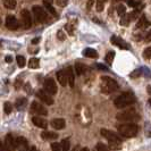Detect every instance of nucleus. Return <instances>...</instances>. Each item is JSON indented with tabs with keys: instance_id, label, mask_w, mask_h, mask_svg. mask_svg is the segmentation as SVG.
<instances>
[{
	"instance_id": "nucleus-41",
	"label": "nucleus",
	"mask_w": 151,
	"mask_h": 151,
	"mask_svg": "<svg viewBox=\"0 0 151 151\" xmlns=\"http://www.w3.org/2000/svg\"><path fill=\"white\" fill-rule=\"evenodd\" d=\"M57 38L59 39L60 41H64V40L66 39V35H65V33H64L63 31H58V32H57Z\"/></svg>"
},
{
	"instance_id": "nucleus-26",
	"label": "nucleus",
	"mask_w": 151,
	"mask_h": 151,
	"mask_svg": "<svg viewBox=\"0 0 151 151\" xmlns=\"http://www.w3.org/2000/svg\"><path fill=\"white\" fill-rule=\"evenodd\" d=\"M39 65H40V60L38 58H31L29 60V67L32 68V69H37L39 68Z\"/></svg>"
},
{
	"instance_id": "nucleus-20",
	"label": "nucleus",
	"mask_w": 151,
	"mask_h": 151,
	"mask_svg": "<svg viewBox=\"0 0 151 151\" xmlns=\"http://www.w3.org/2000/svg\"><path fill=\"white\" fill-rule=\"evenodd\" d=\"M27 106V100L26 98H18L16 100L15 102V107L17 108V110H23V109H25Z\"/></svg>"
},
{
	"instance_id": "nucleus-47",
	"label": "nucleus",
	"mask_w": 151,
	"mask_h": 151,
	"mask_svg": "<svg viewBox=\"0 0 151 151\" xmlns=\"http://www.w3.org/2000/svg\"><path fill=\"white\" fill-rule=\"evenodd\" d=\"M39 42H40V38H35L32 40V43H33V45H37V43H39Z\"/></svg>"
},
{
	"instance_id": "nucleus-30",
	"label": "nucleus",
	"mask_w": 151,
	"mask_h": 151,
	"mask_svg": "<svg viewBox=\"0 0 151 151\" xmlns=\"http://www.w3.org/2000/svg\"><path fill=\"white\" fill-rule=\"evenodd\" d=\"M4 111H5V114H7V115H9V114H12V111H13V106H12V104L10 102H5V105H4Z\"/></svg>"
},
{
	"instance_id": "nucleus-40",
	"label": "nucleus",
	"mask_w": 151,
	"mask_h": 151,
	"mask_svg": "<svg viewBox=\"0 0 151 151\" xmlns=\"http://www.w3.org/2000/svg\"><path fill=\"white\" fill-rule=\"evenodd\" d=\"M56 4L59 7H65L68 4V0H56Z\"/></svg>"
},
{
	"instance_id": "nucleus-23",
	"label": "nucleus",
	"mask_w": 151,
	"mask_h": 151,
	"mask_svg": "<svg viewBox=\"0 0 151 151\" xmlns=\"http://www.w3.org/2000/svg\"><path fill=\"white\" fill-rule=\"evenodd\" d=\"M85 70H86V66L85 65L81 64V63L75 64V72L77 75H83L84 73H85Z\"/></svg>"
},
{
	"instance_id": "nucleus-38",
	"label": "nucleus",
	"mask_w": 151,
	"mask_h": 151,
	"mask_svg": "<svg viewBox=\"0 0 151 151\" xmlns=\"http://www.w3.org/2000/svg\"><path fill=\"white\" fill-rule=\"evenodd\" d=\"M143 57H144V59H150L151 58V47L147 48L143 51Z\"/></svg>"
},
{
	"instance_id": "nucleus-45",
	"label": "nucleus",
	"mask_w": 151,
	"mask_h": 151,
	"mask_svg": "<svg viewBox=\"0 0 151 151\" xmlns=\"http://www.w3.org/2000/svg\"><path fill=\"white\" fill-rule=\"evenodd\" d=\"M97 67H98L99 69H102V70H108V68H107L106 66H104V65H101V64H97Z\"/></svg>"
},
{
	"instance_id": "nucleus-52",
	"label": "nucleus",
	"mask_w": 151,
	"mask_h": 151,
	"mask_svg": "<svg viewBox=\"0 0 151 151\" xmlns=\"http://www.w3.org/2000/svg\"><path fill=\"white\" fill-rule=\"evenodd\" d=\"M149 105L151 106V99H149Z\"/></svg>"
},
{
	"instance_id": "nucleus-34",
	"label": "nucleus",
	"mask_w": 151,
	"mask_h": 151,
	"mask_svg": "<svg viewBox=\"0 0 151 151\" xmlns=\"http://www.w3.org/2000/svg\"><path fill=\"white\" fill-rule=\"evenodd\" d=\"M65 29H66V31L68 32L69 35H73V34H74V25H73V23H68V24H66Z\"/></svg>"
},
{
	"instance_id": "nucleus-18",
	"label": "nucleus",
	"mask_w": 151,
	"mask_h": 151,
	"mask_svg": "<svg viewBox=\"0 0 151 151\" xmlns=\"http://www.w3.org/2000/svg\"><path fill=\"white\" fill-rule=\"evenodd\" d=\"M41 137L45 140H56L58 139V134L56 132H50V131H45L41 133Z\"/></svg>"
},
{
	"instance_id": "nucleus-29",
	"label": "nucleus",
	"mask_w": 151,
	"mask_h": 151,
	"mask_svg": "<svg viewBox=\"0 0 151 151\" xmlns=\"http://www.w3.org/2000/svg\"><path fill=\"white\" fill-rule=\"evenodd\" d=\"M69 147H70L69 140L68 139H64L63 142H61V149H63V151H69Z\"/></svg>"
},
{
	"instance_id": "nucleus-25",
	"label": "nucleus",
	"mask_w": 151,
	"mask_h": 151,
	"mask_svg": "<svg viewBox=\"0 0 151 151\" xmlns=\"http://www.w3.org/2000/svg\"><path fill=\"white\" fill-rule=\"evenodd\" d=\"M43 5H45V7L47 8V10H48V12H49L51 15H52V16H57V13H56L55 8L51 6V4H50L48 0H45V1H43Z\"/></svg>"
},
{
	"instance_id": "nucleus-5",
	"label": "nucleus",
	"mask_w": 151,
	"mask_h": 151,
	"mask_svg": "<svg viewBox=\"0 0 151 151\" xmlns=\"http://www.w3.org/2000/svg\"><path fill=\"white\" fill-rule=\"evenodd\" d=\"M32 10H33V13H34V15H35V18L38 19L39 23H45L49 19L47 12H45L41 6H33Z\"/></svg>"
},
{
	"instance_id": "nucleus-46",
	"label": "nucleus",
	"mask_w": 151,
	"mask_h": 151,
	"mask_svg": "<svg viewBox=\"0 0 151 151\" xmlns=\"http://www.w3.org/2000/svg\"><path fill=\"white\" fill-rule=\"evenodd\" d=\"M5 60H6V63H12V61H13V58H12V56H6Z\"/></svg>"
},
{
	"instance_id": "nucleus-48",
	"label": "nucleus",
	"mask_w": 151,
	"mask_h": 151,
	"mask_svg": "<svg viewBox=\"0 0 151 151\" xmlns=\"http://www.w3.org/2000/svg\"><path fill=\"white\" fill-rule=\"evenodd\" d=\"M0 151H5V144H2L1 140H0Z\"/></svg>"
},
{
	"instance_id": "nucleus-16",
	"label": "nucleus",
	"mask_w": 151,
	"mask_h": 151,
	"mask_svg": "<svg viewBox=\"0 0 151 151\" xmlns=\"http://www.w3.org/2000/svg\"><path fill=\"white\" fill-rule=\"evenodd\" d=\"M57 80H58V82L60 83L61 86H66L68 83L66 70H59V72H57Z\"/></svg>"
},
{
	"instance_id": "nucleus-35",
	"label": "nucleus",
	"mask_w": 151,
	"mask_h": 151,
	"mask_svg": "<svg viewBox=\"0 0 151 151\" xmlns=\"http://www.w3.org/2000/svg\"><path fill=\"white\" fill-rule=\"evenodd\" d=\"M97 150L98 151H110V149H109L107 145H105L104 143H98L97 144Z\"/></svg>"
},
{
	"instance_id": "nucleus-15",
	"label": "nucleus",
	"mask_w": 151,
	"mask_h": 151,
	"mask_svg": "<svg viewBox=\"0 0 151 151\" xmlns=\"http://www.w3.org/2000/svg\"><path fill=\"white\" fill-rule=\"evenodd\" d=\"M32 122L37 127H40V129H47L48 127V122L43 118H41V117H39V116H34L32 118Z\"/></svg>"
},
{
	"instance_id": "nucleus-50",
	"label": "nucleus",
	"mask_w": 151,
	"mask_h": 151,
	"mask_svg": "<svg viewBox=\"0 0 151 151\" xmlns=\"http://www.w3.org/2000/svg\"><path fill=\"white\" fill-rule=\"evenodd\" d=\"M147 91H148V93H150V94H151V86H150V85L147 88Z\"/></svg>"
},
{
	"instance_id": "nucleus-37",
	"label": "nucleus",
	"mask_w": 151,
	"mask_h": 151,
	"mask_svg": "<svg viewBox=\"0 0 151 151\" xmlns=\"http://www.w3.org/2000/svg\"><path fill=\"white\" fill-rule=\"evenodd\" d=\"M104 5H105V0H97V10L102 12L104 10Z\"/></svg>"
},
{
	"instance_id": "nucleus-12",
	"label": "nucleus",
	"mask_w": 151,
	"mask_h": 151,
	"mask_svg": "<svg viewBox=\"0 0 151 151\" xmlns=\"http://www.w3.org/2000/svg\"><path fill=\"white\" fill-rule=\"evenodd\" d=\"M6 26H7L9 30L15 31L19 27V23H18V19L16 18L15 16L13 15H8L7 18H6Z\"/></svg>"
},
{
	"instance_id": "nucleus-11",
	"label": "nucleus",
	"mask_w": 151,
	"mask_h": 151,
	"mask_svg": "<svg viewBox=\"0 0 151 151\" xmlns=\"http://www.w3.org/2000/svg\"><path fill=\"white\" fill-rule=\"evenodd\" d=\"M16 149L18 151H30L29 142L24 136H18L16 139Z\"/></svg>"
},
{
	"instance_id": "nucleus-53",
	"label": "nucleus",
	"mask_w": 151,
	"mask_h": 151,
	"mask_svg": "<svg viewBox=\"0 0 151 151\" xmlns=\"http://www.w3.org/2000/svg\"><path fill=\"white\" fill-rule=\"evenodd\" d=\"M72 151H77V150H76V149H74V150H72Z\"/></svg>"
},
{
	"instance_id": "nucleus-6",
	"label": "nucleus",
	"mask_w": 151,
	"mask_h": 151,
	"mask_svg": "<svg viewBox=\"0 0 151 151\" xmlns=\"http://www.w3.org/2000/svg\"><path fill=\"white\" fill-rule=\"evenodd\" d=\"M43 86H45V90L49 93V94H57L58 92V89H57V84L55 82V80L51 78V77H48L45 80V83H43Z\"/></svg>"
},
{
	"instance_id": "nucleus-54",
	"label": "nucleus",
	"mask_w": 151,
	"mask_h": 151,
	"mask_svg": "<svg viewBox=\"0 0 151 151\" xmlns=\"http://www.w3.org/2000/svg\"><path fill=\"white\" fill-rule=\"evenodd\" d=\"M139 1H141V0H139Z\"/></svg>"
},
{
	"instance_id": "nucleus-8",
	"label": "nucleus",
	"mask_w": 151,
	"mask_h": 151,
	"mask_svg": "<svg viewBox=\"0 0 151 151\" xmlns=\"http://www.w3.org/2000/svg\"><path fill=\"white\" fill-rule=\"evenodd\" d=\"M21 18H22V24L24 29H30L32 26V17H31L30 12L27 9H23L21 13Z\"/></svg>"
},
{
	"instance_id": "nucleus-17",
	"label": "nucleus",
	"mask_w": 151,
	"mask_h": 151,
	"mask_svg": "<svg viewBox=\"0 0 151 151\" xmlns=\"http://www.w3.org/2000/svg\"><path fill=\"white\" fill-rule=\"evenodd\" d=\"M66 125V122L63 118H55L51 121V126L55 129H63Z\"/></svg>"
},
{
	"instance_id": "nucleus-36",
	"label": "nucleus",
	"mask_w": 151,
	"mask_h": 151,
	"mask_svg": "<svg viewBox=\"0 0 151 151\" xmlns=\"http://www.w3.org/2000/svg\"><path fill=\"white\" fill-rule=\"evenodd\" d=\"M137 16H139V9H135V10H133L131 14H129V21H131V22H132V21H134Z\"/></svg>"
},
{
	"instance_id": "nucleus-44",
	"label": "nucleus",
	"mask_w": 151,
	"mask_h": 151,
	"mask_svg": "<svg viewBox=\"0 0 151 151\" xmlns=\"http://www.w3.org/2000/svg\"><path fill=\"white\" fill-rule=\"evenodd\" d=\"M145 41H147V42H150L151 41V30L147 33V35H145Z\"/></svg>"
},
{
	"instance_id": "nucleus-49",
	"label": "nucleus",
	"mask_w": 151,
	"mask_h": 151,
	"mask_svg": "<svg viewBox=\"0 0 151 151\" xmlns=\"http://www.w3.org/2000/svg\"><path fill=\"white\" fill-rule=\"evenodd\" d=\"M93 1H94V0H89V2H88V9H90L91 6L93 5Z\"/></svg>"
},
{
	"instance_id": "nucleus-28",
	"label": "nucleus",
	"mask_w": 151,
	"mask_h": 151,
	"mask_svg": "<svg viewBox=\"0 0 151 151\" xmlns=\"http://www.w3.org/2000/svg\"><path fill=\"white\" fill-rule=\"evenodd\" d=\"M129 14H124V15L122 16L121 18V22H119V24L121 25H123V26H127L129 24Z\"/></svg>"
},
{
	"instance_id": "nucleus-21",
	"label": "nucleus",
	"mask_w": 151,
	"mask_h": 151,
	"mask_svg": "<svg viewBox=\"0 0 151 151\" xmlns=\"http://www.w3.org/2000/svg\"><path fill=\"white\" fill-rule=\"evenodd\" d=\"M150 24L151 23H149L145 19V16L142 15L141 18H140V21L136 23V29H145V27H148Z\"/></svg>"
},
{
	"instance_id": "nucleus-32",
	"label": "nucleus",
	"mask_w": 151,
	"mask_h": 151,
	"mask_svg": "<svg viewBox=\"0 0 151 151\" xmlns=\"http://www.w3.org/2000/svg\"><path fill=\"white\" fill-rule=\"evenodd\" d=\"M16 60H17V64H18V66L22 68L25 66V64H26V60H25V58L23 57V56H17L16 57Z\"/></svg>"
},
{
	"instance_id": "nucleus-43",
	"label": "nucleus",
	"mask_w": 151,
	"mask_h": 151,
	"mask_svg": "<svg viewBox=\"0 0 151 151\" xmlns=\"http://www.w3.org/2000/svg\"><path fill=\"white\" fill-rule=\"evenodd\" d=\"M140 73H141V69H137V70H135V72H133V73L131 74V77L135 78V77H137V76L140 75Z\"/></svg>"
},
{
	"instance_id": "nucleus-24",
	"label": "nucleus",
	"mask_w": 151,
	"mask_h": 151,
	"mask_svg": "<svg viewBox=\"0 0 151 151\" xmlns=\"http://www.w3.org/2000/svg\"><path fill=\"white\" fill-rule=\"evenodd\" d=\"M122 142H116V141H109V149L114 151L121 150Z\"/></svg>"
},
{
	"instance_id": "nucleus-14",
	"label": "nucleus",
	"mask_w": 151,
	"mask_h": 151,
	"mask_svg": "<svg viewBox=\"0 0 151 151\" xmlns=\"http://www.w3.org/2000/svg\"><path fill=\"white\" fill-rule=\"evenodd\" d=\"M110 41H111V43L115 45H117L118 48H121V49H125V50H129V43H126L123 39L118 38V37H116V35H113L111 39H110Z\"/></svg>"
},
{
	"instance_id": "nucleus-3",
	"label": "nucleus",
	"mask_w": 151,
	"mask_h": 151,
	"mask_svg": "<svg viewBox=\"0 0 151 151\" xmlns=\"http://www.w3.org/2000/svg\"><path fill=\"white\" fill-rule=\"evenodd\" d=\"M118 132L124 137H134L139 132V127L136 124H122L118 126Z\"/></svg>"
},
{
	"instance_id": "nucleus-27",
	"label": "nucleus",
	"mask_w": 151,
	"mask_h": 151,
	"mask_svg": "<svg viewBox=\"0 0 151 151\" xmlns=\"http://www.w3.org/2000/svg\"><path fill=\"white\" fill-rule=\"evenodd\" d=\"M4 5L8 9H14L16 7V0H4Z\"/></svg>"
},
{
	"instance_id": "nucleus-9",
	"label": "nucleus",
	"mask_w": 151,
	"mask_h": 151,
	"mask_svg": "<svg viewBox=\"0 0 151 151\" xmlns=\"http://www.w3.org/2000/svg\"><path fill=\"white\" fill-rule=\"evenodd\" d=\"M51 94H49L45 90H39L38 93H37V97H38L41 101H43L45 105L48 106H51L53 105V99L50 97Z\"/></svg>"
},
{
	"instance_id": "nucleus-4",
	"label": "nucleus",
	"mask_w": 151,
	"mask_h": 151,
	"mask_svg": "<svg viewBox=\"0 0 151 151\" xmlns=\"http://www.w3.org/2000/svg\"><path fill=\"white\" fill-rule=\"evenodd\" d=\"M116 118L121 122H136L139 121V114L136 113L134 109H129V110H125L123 113L117 114Z\"/></svg>"
},
{
	"instance_id": "nucleus-10",
	"label": "nucleus",
	"mask_w": 151,
	"mask_h": 151,
	"mask_svg": "<svg viewBox=\"0 0 151 151\" xmlns=\"http://www.w3.org/2000/svg\"><path fill=\"white\" fill-rule=\"evenodd\" d=\"M5 151H15L16 150V140L12 134H7L5 137Z\"/></svg>"
},
{
	"instance_id": "nucleus-33",
	"label": "nucleus",
	"mask_w": 151,
	"mask_h": 151,
	"mask_svg": "<svg viewBox=\"0 0 151 151\" xmlns=\"http://www.w3.org/2000/svg\"><path fill=\"white\" fill-rule=\"evenodd\" d=\"M117 14L119 16H123L124 14H126V7L124 6V5H118V7H117Z\"/></svg>"
},
{
	"instance_id": "nucleus-42",
	"label": "nucleus",
	"mask_w": 151,
	"mask_h": 151,
	"mask_svg": "<svg viewBox=\"0 0 151 151\" xmlns=\"http://www.w3.org/2000/svg\"><path fill=\"white\" fill-rule=\"evenodd\" d=\"M140 1H135V0H127V5L131 7H137Z\"/></svg>"
},
{
	"instance_id": "nucleus-19",
	"label": "nucleus",
	"mask_w": 151,
	"mask_h": 151,
	"mask_svg": "<svg viewBox=\"0 0 151 151\" xmlns=\"http://www.w3.org/2000/svg\"><path fill=\"white\" fill-rule=\"evenodd\" d=\"M66 73H67V78H68V84L70 88L74 86V81H75V75H74V72H73V68L67 67L66 69Z\"/></svg>"
},
{
	"instance_id": "nucleus-22",
	"label": "nucleus",
	"mask_w": 151,
	"mask_h": 151,
	"mask_svg": "<svg viewBox=\"0 0 151 151\" xmlns=\"http://www.w3.org/2000/svg\"><path fill=\"white\" fill-rule=\"evenodd\" d=\"M83 55L85 57H89V58H97L98 57V52L92 49V48H86L83 50Z\"/></svg>"
},
{
	"instance_id": "nucleus-13",
	"label": "nucleus",
	"mask_w": 151,
	"mask_h": 151,
	"mask_svg": "<svg viewBox=\"0 0 151 151\" xmlns=\"http://www.w3.org/2000/svg\"><path fill=\"white\" fill-rule=\"evenodd\" d=\"M101 135L104 137H106L108 141H116V142H122L121 137L118 135H116L114 132L111 131H108L106 129H101Z\"/></svg>"
},
{
	"instance_id": "nucleus-39",
	"label": "nucleus",
	"mask_w": 151,
	"mask_h": 151,
	"mask_svg": "<svg viewBox=\"0 0 151 151\" xmlns=\"http://www.w3.org/2000/svg\"><path fill=\"white\" fill-rule=\"evenodd\" d=\"M51 149H52V151H63L61 144L57 143V142H55V143L51 144Z\"/></svg>"
},
{
	"instance_id": "nucleus-2",
	"label": "nucleus",
	"mask_w": 151,
	"mask_h": 151,
	"mask_svg": "<svg viewBox=\"0 0 151 151\" xmlns=\"http://www.w3.org/2000/svg\"><path fill=\"white\" fill-rule=\"evenodd\" d=\"M101 91L105 92V93H111L115 91L118 90V83L111 78V77H108V76H102L101 77Z\"/></svg>"
},
{
	"instance_id": "nucleus-31",
	"label": "nucleus",
	"mask_w": 151,
	"mask_h": 151,
	"mask_svg": "<svg viewBox=\"0 0 151 151\" xmlns=\"http://www.w3.org/2000/svg\"><path fill=\"white\" fill-rule=\"evenodd\" d=\"M114 58H115V52H114V51H110V52L107 53V56H106V58H105V59H106L107 64L111 65V64H113Z\"/></svg>"
},
{
	"instance_id": "nucleus-51",
	"label": "nucleus",
	"mask_w": 151,
	"mask_h": 151,
	"mask_svg": "<svg viewBox=\"0 0 151 151\" xmlns=\"http://www.w3.org/2000/svg\"><path fill=\"white\" fill-rule=\"evenodd\" d=\"M81 151H90V150H89V148H83Z\"/></svg>"
},
{
	"instance_id": "nucleus-1",
	"label": "nucleus",
	"mask_w": 151,
	"mask_h": 151,
	"mask_svg": "<svg viewBox=\"0 0 151 151\" xmlns=\"http://www.w3.org/2000/svg\"><path fill=\"white\" fill-rule=\"evenodd\" d=\"M135 101V96L132 92H124V93H122L121 96H118L117 98L115 99L114 105L117 108H125V107L129 106V105H133Z\"/></svg>"
},
{
	"instance_id": "nucleus-7",
	"label": "nucleus",
	"mask_w": 151,
	"mask_h": 151,
	"mask_svg": "<svg viewBox=\"0 0 151 151\" xmlns=\"http://www.w3.org/2000/svg\"><path fill=\"white\" fill-rule=\"evenodd\" d=\"M31 111H32L33 114L42 115V116L48 115V109H47L43 105L39 104L38 101H33V102L31 104Z\"/></svg>"
}]
</instances>
